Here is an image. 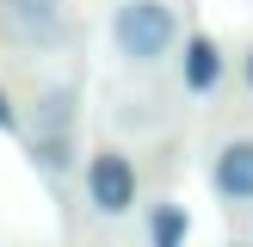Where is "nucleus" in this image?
I'll use <instances>...</instances> for the list:
<instances>
[{"instance_id": "obj_1", "label": "nucleus", "mask_w": 253, "mask_h": 247, "mask_svg": "<svg viewBox=\"0 0 253 247\" xmlns=\"http://www.w3.org/2000/svg\"><path fill=\"white\" fill-rule=\"evenodd\" d=\"M111 37H118V49L130 62H161L173 49V37H179V19H173L167 0H124L111 12Z\"/></svg>"}, {"instance_id": "obj_2", "label": "nucleus", "mask_w": 253, "mask_h": 247, "mask_svg": "<svg viewBox=\"0 0 253 247\" xmlns=\"http://www.w3.org/2000/svg\"><path fill=\"white\" fill-rule=\"evenodd\" d=\"M86 204H93L99 216H124V210L136 204V167L118 148H99V155L86 161Z\"/></svg>"}, {"instance_id": "obj_3", "label": "nucleus", "mask_w": 253, "mask_h": 247, "mask_svg": "<svg viewBox=\"0 0 253 247\" xmlns=\"http://www.w3.org/2000/svg\"><path fill=\"white\" fill-rule=\"evenodd\" d=\"M68 130H74V93L56 86V93H43V105H37V161H43L49 173H62L68 155H74Z\"/></svg>"}, {"instance_id": "obj_4", "label": "nucleus", "mask_w": 253, "mask_h": 247, "mask_svg": "<svg viewBox=\"0 0 253 247\" xmlns=\"http://www.w3.org/2000/svg\"><path fill=\"white\" fill-rule=\"evenodd\" d=\"M0 25L19 43H56L62 37V0H0Z\"/></svg>"}, {"instance_id": "obj_5", "label": "nucleus", "mask_w": 253, "mask_h": 247, "mask_svg": "<svg viewBox=\"0 0 253 247\" xmlns=\"http://www.w3.org/2000/svg\"><path fill=\"white\" fill-rule=\"evenodd\" d=\"M216 192L229 198V204H253V136H235V142H222L216 155Z\"/></svg>"}, {"instance_id": "obj_6", "label": "nucleus", "mask_w": 253, "mask_h": 247, "mask_svg": "<svg viewBox=\"0 0 253 247\" xmlns=\"http://www.w3.org/2000/svg\"><path fill=\"white\" fill-rule=\"evenodd\" d=\"M216 74H222L216 43H210V37H192V43H185V86L204 93V86H216Z\"/></svg>"}, {"instance_id": "obj_7", "label": "nucleus", "mask_w": 253, "mask_h": 247, "mask_svg": "<svg viewBox=\"0 0 253 247\" xmlns=\"http://www.w3.org/2000/svg\"><path fill=\"white\" fill-rule=\"evenodd\" d=\"M185 229H192V222H185V210H179V204H161L148 235H155V247H185Z\"/></svg>"}, {"instance_id": "obj_8", "label": "nucleus", "mask_w": 253, "mask_h": 247, "mask_svg": "<svg viewBox=\"0 0 253 247\" xmlns=\"http://www.w3.org/2000/svg\"><path fill=\"white\" fill-rule=\"evenodd\" d=\"M0 130H19V118H12V105H6V93H0Z\"/></svg>"}, {"instance_id": "obj_9", "label": "nucleus", "mask_w": 253, "mask_h": 247, "mask_svg": "<svg viewBox=\"0 0 253 247\" xmlns=\"http://www.w3.org/2000/svg\"><path fill=\"white\" fill-rule=\"evenodd\" d=\"M247 86H253V49H247Z\"/></svg>"}]
</instances>
